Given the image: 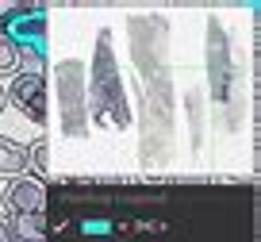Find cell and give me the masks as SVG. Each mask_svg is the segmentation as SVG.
<instances>
[{
    "label": "cell",
    "mask_w": 261,
    "mask_h": 242,
    "mask_svg": "<svg viewBox=\"0 0 261 242\" xmlns=\"http://www.w3.org/2000/svg\"><path fill=\"white\" fill-rule=\"evenodd\" d=\"M19 69V50L8 35H0V77H8V73Z\"/></svg>",
    "instance_id": "obj_8"
},
{
    "label": "cell",
    "mask_w": 261,
    "mask_h": 242,
    "mask_svg": "<svg viewBox=\"0 0 261 242\" xmlns=\"http://www.w3.org/2000/svg\"><path fill=\"white\" fill-rule=\"evenodd\" d=\"M4 208H8V215H39L46 208V185L35 181L31 173L12 177L4 188Z\"/></svg>",
    "instance_id": "obj_2"
},
{
    "label": "cell",
    "mask_w": 261,
    "mask_h": 242,
    "mask_svg": "<svg viewBox=\"0 0 261 242\" xmlns=\"http://www.w3.org/2000/svg\"><path fill=\"white\" fill-rule=\"evenodd\" d=\"M8 231L16 242H42L46 238V219L39 215H8Z\"/></svg>",
    "instance_id": "obj_4"
},
{
    "label": "cell",
    "mask_w": 261,
    "mask_h": 242,
    "mask_svg": "<svg viewBox=\"0 0 261 242\" xmlns=\"http://www.w3.org/2000/svg\"><path fill=\"white\" fill-rule=\"evenodd\" d=\"M23 8V4H12V0H0V35H4V27L16 19V12Z\"/></svg>",
    "instance_id": "obj_9"
},
{
    "label": "cell",
    "mask_w": 261,
    "mask_h": 242,
    "mask_svg": "<svg viewBox=\"0 0 261 242\" xmlns=\"http://www.w3.org/2000/svg\"><path fill=\"white\" fill-rule=\"evenodd\" d=\"M0 242H16V238H12V231H8V219H4V215H0Z\"/></svg>",
    "instance_id": "obj_10"
},
{
    "label": "cell",
    "mask_w": 261,
    "mask_h": 242,
    "mask_svg": "<svg viewBox=\"0 0 261 242\" xmlns=\"http://www.w3.org/2000/svg\"><path fill=\"white\" fill-rule=\"evenodd\" d=\"M19 69L16 73H42L46 77V42H19Z\"/></svg>",
    "instance_id": "obj_6"
},
{
    "label": "cell",
    "mask_w": 261,
    "mask_h": 242,
    "mask_svg": "<svg viewBox=\"0 0 261 242\" xmlns=\"http://www.w3.org/2000/svg\"><path fill=\"white\" fill-rule=\"evenodd\" d=\"M27 173V146L0 138V177H23Z\"/></svg>",
    "instance_id": "obj_5"
},
{
    "label": "cell",
    "mask_w": 261,
    "mask_h": 242,
    "mask_svg": "<svg viewBox=\"0 0 261 242\" xmlns=\"http://www.w3.org/2000/svg\"><path fill=\"white\" fill-rule=\"evenodd\" d=\"M4 108H8V100H4V89H0V112H4Z\"/></svg>",
    "instance_id": "obj_11"
},
{
    "label": "cell",
    "mask_w": 261,
    "mask_h": 242,
    "mask_svg": "<svg viewBox=\"0 0 261 242\" xmlns=\"http://www.w3.org/2000/svg\"><path fill=\"white\" fill-rule=\"evenodd\" d=\"M4 35H8L16 46L19 42H46V8H42V4H23V8L16 12V19L4 27Z\"/></svg>",
    "instance_id": "obj_3"
},
{
    "label": "cell",
    "mask_w": 261,
    "mask_h": 242,
    "mask_svg": "<svg viewBox=\"0 0 261 242\" xmlns=\"http://www.w3.org/2000/svg\"><path fill=\"white\" fill-rule=\"evenodd\" d=\"M4 100L16 104L23 115H31L35 123H46V77L42 73H16Z\"/></svg>",
    "instance_id": "obj_1"
},
{
    "label": "cell",
    "mask_w": 261,
    "mask_h": 242,
    "mask_svg": "<svg viewBox=\"0 0 261 242\" xmlns=\"http://www.w3.org/2000/svg\"><path fill=\"white\" fill-rule=\"evenodd\" d=\"M46 150H50L46 138H35V142L27 146V170H31V177H35V181H42V177L50 173V165H46Z\"/></svg>",
    "instance_id": "obj_7"
}]
</instances>
